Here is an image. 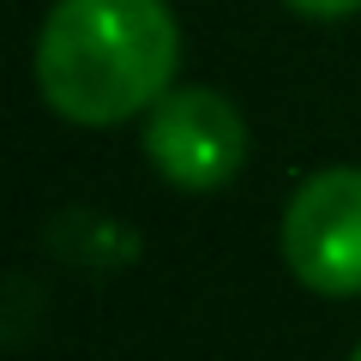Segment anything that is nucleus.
<instances>
[{"label": "nucleus", "mask_w": 361, "mask_h": 361, "mask_svg": "<svg viewBox=\"0 0 361 361\" xmlns=\"http://www.w3.org/2000/svg\"><path fill=\"white\" fill-rule=\"evenodd\" d=\"M180 66V18L169 0H54L37 25V97L66 127L145 121Z\"/></svg>", "instance_id": "obj_1"}, {"label": "nucleus", "mask_w": 361, "mask_h": 361, "mask_svg": "<svg viewBox=\"0 0 361 361\" xmlns=\"http://www.w3.org/2000/svg\"><path fill=\"white\" fill-rule=\"evenodd\" d=\"M277 253L313 295H361V163H325L289 193L277 217Z\"/></svg>", "instance_id": "obj_2"}, {"label": "nucleus", "mask_w": 361, "mask_h": 361, "mask_svg": "<svg viewBox=\"0 0 361 361\" xmlns=\"http://www.w3.org/2000/svg\"><path fill=\"white\" fill-rule=\"evenodd\" d=\"M247 115L217 85H175L145 115L139 151L175 193H223L247 169Z\"/></svg>", "instance_id": "obj_3"}, {"label": "nucleus", "mask_w": 361, "mask_h": 361, "mask_svg": "<svg viewBox=\"0 0 361 361\" xmlns=\"http://www.w3.org/2000/svg\"><path fill=\"white\" fill-rule=\"evenodd\" d=\"M295 18H307V25H343V18L361 13V0H283Z\"/></svg>", "instance_id": "obj_4"}, {"label": "nucleus", "mask_w": 361, "mask_h": 361, "mask_svg": "<svg viewBox=\"0 0 361 361\" xmlns=\"http://www.w3.org/2000/svg\"><path fill=\"white\" fill-rule=\"evenodd\" d=\"M349 361H361V343H355V349H349Z\"/></svg>", "instance_id": "obj_5"}]
</instances>
